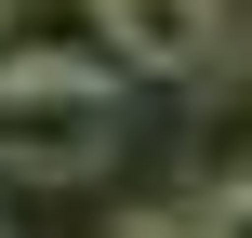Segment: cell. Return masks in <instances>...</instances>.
<instances>
[{"label": "cell", "instance_id": "6da1fadb", "mask_svg": "<svg viewBox=\"0 0 252 238\" xmlns=\"http://www.w3.org/2000/svg\"><path fill=\"white\" fill-rule=\"evenodd\" d=\"M120 53H0V172H93L120 146Z\"/></svg>", "mask_w": 252, "mask_h": 238}, {"label": "cell", "instance_id": "7a4b0ae2", "mask_svg": "<svg viewBox=\"0 0 252 238\" xmlns=\"http://www.w3.org/2000/svg\"><path fill=\"white\" fill-rule=\"evenodd\" d=\"M93 13H106V53L146 79H199L226 53V0H93Z\"/></svg>", "mask_w": 252, "mask_h": 238}, {"label": "cell", "instance_id": "3957f363", "mask_svg": "<svg viewBox=\"0 0 252 238\" xmlns=\"http://www.w3.org/2000/svg\"><path fill=\"white\" fill-rule=\"evenodd\" d=\"M186 238H252V185H239V199H199V225H186Z\"/></svg>", "mask_w": 252, "mask_h": 238}, {"label": "cell", "instance_id": "277c9868", "mask_svg": "<svg viewBox=\"0 0 252 238\" xmlns=\"http://www.w3.org/2000/svg\"><path fill=\"white\" fill-rule=\"evenodd\" d=\"M0 13H13V0H0Z\"/></svg>", "mask_w": 252, "mask_h": 238}]
</instances>
